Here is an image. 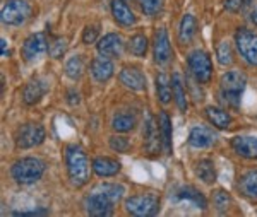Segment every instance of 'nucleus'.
Instances as JSON below:
<instances>
[{
  "instance_id": "c9c22d12",
  "label": "nucleus",
  "mask_w": 257,
  "mask_h": 217,
  "mask_svg": "<svg viewBox=\"0 0 257 217\" xmlns=\"http://www.w3.org/2000/svg\"><path fill=\"white\" fill-rule=\"evenodd\" d=\"M213 203L218 208V212H226L228 207L231 205V197L225 190H216L213 193Z\"/></svg>"
},
{
  "instance_id": "f257e3e1",
  "label": "nucleus",
  "mask_w": 257,
  "mask_h": 217,
  "mask_svg": "<svg viewBox=\"0 0 257 217\" xmlns=\"http://www.w3.org/2000/svg\"><path fill=\"white\" fill-rule=\"evenodd\" d=\"M69 179L76 188H81L89 181V159L79 145H69L65 151Z\"/></svg>"
},
{
  "instance_id": "393cba45",
  "label": "nucleus",
  "mask_w": 257,
  "mask_h": 217,
  "mask_svg": "<svg viewBox=\"0 0 257 217\" xmlns=\"http://www.w3.org/2000/svg\"><path fill=\"white\" fill-rule=\"evenodd\" d=\"M196 176L201 179L206 185H213L216 181V168H214V162L211 159H201L196 162V168H194Z\"/></svg>"
},
{
  "instance_id": "2eb2a0df",
  "label": "nucleus",
  "mask_w": 257,
  "mask_h": 217,
  "mask_svg": "<svg viewBox=\"0 0 257 217\" xmlns=\"http://www.w3.org/2000/svg\"><path fill=\"white\" fill-rule=\"evenodd\" d=\"M118 79L127 89L131 91H144L146 89V76L138 67H123L118 74Z\"/></svg>"
},
{
  "instance_id": "f03ea898",
  "label": "nucleus",
  "mask_w": 257,
  "mask_h": 217,
  "mask_svg": "<svg viewBox=\"0 0 257 217\" xmlns=\"http://www.w3.org/2000/svg\"><path fill=\"white\" fill-rule=\"evenodd\" d=\"M247 86V77L240 70H228L219 79V89H221V99L226 106L238 108L240 96Z\"/></svg>"
},
{
  "instance_id": "ea45409f",
  "label": "nucleus",
  "mask_w": 257,
  "mask_h": 217,
  "mask_svg": "<svg viewBox=\"0 0 257 217\" xmlns=\"http://www.w3.org/2000/svg\"><path fill=\"white\" fill-rule=\"evenodd\" d=\"M243 2H245V0H225V9L228 12H238L242 9Z\"/></svg>"
},
{
  "instance_id": "4468645a",
  "label": "nucleus",
  "mask_w": 257,
  "mask_h": 217,
  "mask_svg": "<svg viewBox=\"0 0 257 217\" xmlns=\"http://www.w3.org/2000/svg\"><path fill=\"white\" fill-rule=\"evenodd\" d=\"M48 84L43 79H31L26 86L23 87V101L28 106H35L36 103H40L43 99V96L47 94Z\"/></svg>"
},
{
  "instance_id": "79ce46f5",
  "label": "nucleus",
  "mask_w": 257,
  "mask_h": 217,
  "mask_svg": "<svg viewBox=\"0 0 257 217\" xmlns=\"http://www.w3.org/2000/svg\"><path fill=\"white\" fill-rule=\"evenodd\" d=\"M0 43H2V57H9V50H7V41L2 40Z\"/></svg>"
},
{
  "instance_id": "20e7f679",
  "label": "nucleus",
  "mask_w": 257,
  "mask_h": 217,
  "mask_svg": "<svg viewBox=\"0 0 257 217\" xmlns=\"http://www.w3.org/2000/svg\"><path fill=\"white\" fill-rule=\"evenodd\" d=\"M125 212L136 217L156 215L160 212V198L156 195H132L125 200Z\"/></svg>"
},
{
  "instance_id": "39448f33",
  "label": "nucleus",
  "mask_w": 257,
  "mask_h": 217,
  "mask_svg": "<svg viewBox=\"0 0 257 217\" xmlns=\"http://www.w3.org/2000/svg\"><path fill=\"white\" fill-rule=\"evenodd\" d=\"M31 12L33 9L26 0H9L2 7L0 19L6 26H21L31 18Z\"/></svg>"
},
{
  "instance_id": "58836bf2",
  "label": "nucleus",
  "mask_w": 257,
  "mask_h": 217,
  "mask_svg": "<svg viewBox=\"0 0 257 217\" xmlns=\"http://www.w3.org/2000/svg\"><path fill=\"white\" fill-rule=\"evenodd\" d=\"M50 212L47 208H35V210H26V212H14V215L18 217H35V215H48Z\"/></svg>"
},
{
  "instance_id": "5701e85b",
  "label": "nucleus",
  "mask_w": 257,
  "mask_h": 217,
  "mask_svg": "<svg viewBox=\"0 0 257 217\" xmlns=\"http://www.w3.org/2000/svg\"><path fill=\"white\" fill-rule=\"evenodd\" d=\"M206 118L209 120V123L213 125V127L219 128V130H226L231 125V115L223 110V108H218V106L206 108Z\"/></svg>"
},
{
  "instance_id": "7c9ffc66",
  "label": "nucleus",
  "mask_w": 257,
  "mask_h": 217,
  "mask_svg": "<svg viewBox=\"0 0 257 217\" xmlns=\"http://www.w3.org/2000/svg\"><path fill=\"white\" fill-rule=\"evenodd\" d=\"M96 190L105 193L106 197L113 200L115 203H117L118 200L123 197V193H125V188H123L122 185H118V183H101V185L96 186Z\"/></svg>"
},
{
  "instance_id": "f8f14e48",
  "label": "nucleus",
  "mask_w": 257,
  "mask_h": 217,
  "mask_svg": "<svg viewBox=\"0 0 257 217\" xmlns=\"http://www.w3.org/2000/svg\"><path fill=\"white\" fill-rule=\"evenodd\" d=\"M153 55L158 65H167L172 60V45L168 40V33L165 28H160L155 33V43H153Z\"/></svg>"
},
{
  "instance_id": "f704fd0d",
  "label": "nucleus",
  "mask_w": 257,
  "mask_h": 217,
  "mask_svg": "<svg viewBox=\"0 0 257 217\" xmlns=\"http://www.w3.org/2000/svg\"><path fill=\"white\" fill-rule=\"evenodd\" d=\"M138 2L144 16H149V18L158 16L161 12V7H163V0H138Z\"/></svg>"
},
{
  "instance_id": "f3484780",
  "label": "nucleus",
  "mask_w": 257,
  "mask_h": 217,
  "mask_svg": "<svg viewBox=\"0 0 257 217\" xmlns=\"http://www.w3.org/2000/svg\"><path fill=\"white\" fill-rule=\"evenodd\" d=\"M231 147L240 157L245 159H257V137L238 135L231 139Z\"/></svg>"
},
{
  "instance_id": "423d86ee",
  "label": "nucleus",
  "mask_w": 257,
  "mask_h": 217,
  "mask_svg": "<svg viewBox=\"0 0 257 217\" xmlns=\"http://www.w3.org/2000/svg\"><path fill=\"white\" fill-rule=\"evenodd\" d=\"M235 45H237L240 57L248 65L257 67V33L247 28H238L235 33Z\"/></svg>"
},
{
  "instance_id": "1a4fd4ad",
  "label": "nucleus",
  "mask_w": 257,
  "mask_h": 217,
  "mask_svg": "<svg viewBox=\"0 0 257 217\" xmlns=\"http://www.w3.org/2000/svg\"><path fill=\"white\" fill-rule=\"evenodd\" d=\"M48 52V40L45 33H35L30 38H26L23 45V58L28 64H36L38 60L45 57V53Z\"/></svg>"
},
{
  "instance_id": "c756f323",
  "label": "nucleus",
  "mask_w": 257,
  "mask_h": 217,
  "mask_svg": "<svg viewBox=\"0 0 257 217\" xmlns=\"http://www.w3.org/2000/svg\"><path fill=\"white\" fill-rule=\"evenodd\" d=\"M82 74H84V60H82V57L81 55L70 57L67 64H65V76L72 79V81H77V79L82 77Z\"/></svg>"
},
{
  "instance_id": "72a5a7b5",
  "label": "nucleus",
  "mask_w": 257,
  "mask_h": 217,
  "mask_svg": "<svg viewBox=\"0 0 257 217\" xmlns=\"http://www.w3.org/2000/svg\"><path fill=\"white\" fill-rule=\"evenodd\" d=\"M216 57H218V62L223 67L233 64V52H231V47H230V43H228V41H221V43L218 45Z\"/></svg>"
},
{
  "instance_id": "a19ab883",
  "label": "nucleus",
  "mask_w": 257,
  "mask_h": 217,
  "mask_svg": "<svg viewBox=\"0 0 257 217\" xmlns=\"http://www.w3.org/2000/svg\"><path fill=\"white\" fill-rule=\"evenodd\" d=\"M67 103L70 104V106H76V104H79L81 103V94L77 93L76 89L67 91Z\"/></svg>"
},
{
  "instance_id": "7ed1b4c3",
  "label": "nucleus",
  "mask_w": 257,
  "mask_h": 217,
  "mask_svg": "<svg viewBox=\"0 0 257 217\" xmlns=\"http://www.w3.org/2000/svg\"><path fill=\"white\" fill-rule=\"evenodd\" d=\"M45 161L40 157H21L11 168V174L19 185H33L43 176Z\"/></svg>"
},
{
  "instance_id": "412c9836",
  "label": "nucleus",
  "mask_w": 257,
  "mask_h": 217,
  "mask_svg": "<svg viewBox=\"0 0 257 217\" xmlns=\"http://www.w3.org/2000/svg\"><path fill=\"white\" fill-rule=\"evenodd\" d=\"M111 16L120 26L128 28L136 24V16L125 4V0H111Z\"/></svg>"
},
{
  "instance_id": "ddd939ff",
  "label": "nucleus",
  "mask_w": 257,
  "mask_h": 217,
  "mask_svg": "<svg viewBox=\"0 0 257 217\" xmlns=\"http://www.w3.org/2000/svg\"><path fill=\"white\" fill-rule=\"evenodd\" d=\"M96 48L99 55L106 58H120L123 53V41L117 33H108L98 41Z\"/></svg>"
},
{
  "instance_id": "4be33fe9",
  "label": "nucleus",
  "mask_w": 257,
  "mask_h": 217,
  "mask_svg": "<svg viewBox=\"0 0 257 217\" xmlns=\"http://www.w3.org/2000/svg\"><path fill=\"white\" fill-rule=\"evenodd\" d=\"M197 31V19L192 14H185L178 26V41L180 45H189Z\"/></svg>"
},
{
  "instance_id": "473e14b6",
  "label": "nucleus",
  "mask_w": 257,
  "mask_h": 217,
  "mask_svg": "<svg viewBox=\"0 0 257 217\" xmlns=\"http://www.w3.org/2000/svg\"><path fill=\"white\" fill-rule=\"evenodd\" d=\"M67 50V41L62 36H53L48 40V53L52 58H62Z\"/></svg>"
},
{
  "instance_id": "4c0bfd02",
  "label": "nucleus",
  "mask_w": 257,
  "mask_h": 217,
  "mask_svg": "<svg viewBox=\"0 0 257 217\" xmlns=\"http://www.w3.org/2000/svg\"><path fill=\"white\" fill-rule=\"evenodd\" d=\"M98 40V28L96 26H86L82 31V43L91 45Z\"/></svg>"
},
{
  "instance_id": "a211bd4d",
  "label": "nucleus",
  "mask_w": 257,
  "mask_h": 217,
  "mask_svg": "<svg viewBox=\"0 0 257 217\" xmlns=\"http://www.w3.org/2000/svg\"><path fill=\"white\" fill-rule=\"evenodd\" d=\"M113 62L111 58H106V57H96L91 60V65H89V72L93 79L96 82H106L108 79L113 76Z\"/></svg>"
},
{
  "instance_id": "6ab92c4d",
  "label": "nucleus",
  "mask_w": 257,
  "mask_h": 217,
  "mask_svg": "<svg viewBox=\"0 0 257 217\" xmlns=\"http://www.w3.org/2000/svg\"><path fill=\"white\" fill-rule=\"evenodd\" d=\"M91 168H93V171L99 178H110V176L118 174L122 166H120V162L117 159H113V157L101 156V157H96V159L91 162Z\"/></svg>"
},
{
  "instance_id": "c85d7f7f",
  "label": "nucleus",
  "mask_w": 257,
  "mask_h": 217,
  "mask_svg": "<svg viewBox=\"0 0 257 217\" xmlns=\"http://www.w3.org/2000/svg\"><path fill=\"white\" fill-rule=\"evenodd\" d=\"M177 198L189 200V202H192L194 205L199 208L208 207V200H206V197L197 188H194V186H184V188H180L177 191Z\"/></svg>"
},
{
  "instance_id": "9b49d317",
  "label": "nucleus",
  "mask_w": 257,
  "mask_h": 217,
  "mask_svg": "<svg viewBox=\"0 0 257 217\" xmlns=\"http://www.w3.org/2000/svg\"><path fill=\"white\" fill-rule=\"evenodd\" d=\"M143 137H144V149H146L149 154L158 152L160 149H163L161 135H160V125L151 113H148L146 122H144Z\"/></svg>"
},
{
  "instance_id": "dca6fc26",
  "label": "nucleus",
  "mask_w": 257,
  "mask_h": 217,
  "mask_svg": "<svg viewBox=\"0 0 257 217\" xmlns=\"http://www.w3.org/2000/svg\"><path fill=\"white\" fill-rule=\"evenodd\" d=\"M218 142V135L208 127H194L189 133V144L196 149H204V147H213Z\"/></svg>"
},
{
  "instance_id": "aec40b11",
  "label": "nucleus",
  "mask_w": 257,
  "mask_h": 217,
  "mask_svg": "<svg viewBox=\"0 0 257 217\" xmlns=\"http://www.w3.org/2000/svg\"><path fill=\"white\" fill-rule=\"evenodd\" d=\"M237 188L243 197L257 200V168L248 169L243 174H240L237 181Z\"/></svg>"
},
{
  "instance_id": "0eeeda50",
  "label": "nucleus",
  "mask_w": 257,
  "mask_h": 217,
  "mask_svg": "<svg viewBox=\"0 0 257 217\" xmlns=\"http://www.w3.org/2000/svg\"><path fill=\"white\" fill-rule=\"evenodd\" d=\"M187 64L190 69V74L194 76L197 82L208 84L213 76V62L204 50H194L187 58Z\"/></svg>"
},
{
  "instance_id": "e433bc0d",
  "label": "nucleus",
  "mask_w": 257,
  "mask_h": 217,
  "mask_svg": "<svg viewBox=\"0 0 257 217\" xmlns=\"http://www.w3.org/2000/svg\"><path fill=\"white\" fill-rule=\"evenodd\" d=\"M110 147H111V151L127 152L128 147H131V142H128L127 137H123V135H113L110 139Z\"/></svg>"
},
{
  "instance_id": "bb28decb",
  "label": "nucleus",
  "mask_w": 257,
  "mask_h": 217,
  "mask_svg": "<svg viewBox=\"0 0 257 217\" xmlns=\"http://www.w3.org/2000/svg\"><path fill=\"white\" fill-rule=\"evenodd\" d=\"M160 135H161V144H163V151L167 154H172V120H170L168 113L161 111L160 118Z\"/></svg>"
},
{
  "instance_id": "9d476101",
  "label": "nucleus",
  "mask_w": 257,
  "mask_h": 217,
  "mask_svg": "<svg viewBox=\"0 0 257 217\" xmlns=\"http://www.w3.org/2000/svg\"><path fill=\"white\" fill-rule=\"evenodd\" d=\"M113 205L115 202L111 198L106 197L105 193H101L99 190L94 188L84 200L86 214L93 217H106L113 214Z\"/></svg>"
},
{
  "instance_id": "a878e982",
  "label": "nucleus",
  "mask_w": 257,
  "mask_h": 217,
  "mask_svg": "<svg viewBox=\"0 0 257 217\" xmlns=\"http://www.w3.org/2000/svg\"><path fill=\"white\" fill-rule=\"evenodd\" d=\"M156 94H158V99L161 104H168L172 101L173 87H172V81H170L168 74L160 72L158 76H156Z\"/></svg>"
},
{
  "instance_id": "2f4dec72",
  "label": "nucleus",
  "mask_w": 257,
  "mask_h": 217,
  "mask_svg": "<svg viewBox=\"0 0 257 217\" xmlns=\"http://www.w3.org/2000/svg\"><path fill=\"white\" fill-rule=\"evenodd\" d=\"M128 52L134 57H144L148 52V38L144 35H134L128 41Z\"/></svg>"
},
{
  "instance_id": "cd10ccee",
  "label": "nucleus",
  "mask_w": 257,
  "mask_h": 217,
  "mask_svg": "<svg viewBox=\"0 0 257 217\" xmlns=\"http://www.w3.org/2000/svg\"><path fill=\"white\" fill-rule=\"evenodd\" d=\"M172 87H173V98H175V103L178 106V110L182 113L187 111V93H185V86L182 82V76L180 74H173L172 77Z\"/></svg>"
},
{
  "instance_id": "b1692460",
  "label": "nucleus",
  "mask_w": 257,
  "mask_h": 217,
  "mask_svg": "<svg viewBox=\"0 0 257 217\" xmlns=\"http://www.w3.org/2000/svg\"><path fill=\"white\" fill-rule=\"evenodd\" d=\"M136 125H138V120H136V115L131 113V111H118L111 118V128L118 133L134 130Z\"/></svg>"
},
{
  "instance_id": "6e6552de",
  "label": "nucleus",
  "mask_w": 257,
  "mask_h": 217,
  "mask_svg": "<svg viewBox=\"0 0 257 217\" xmlns=\"http://www.w3.org/2000/svg\"><path fill=\"white\" fill-rule=\"evenodd\" d=\"M45 140V128L40 123H24L14 133V144L18 149H31Z\"/></svg>"
},
{
  "instance_id": "37998d69",
  "label": "nucleus",
  "mask_w": 257,
  "mask_h": 217,
  "mask_svg": "<svg viewBox=\"0 0 257 217\" xmlns=\"http://www.w3.org/2000/svg\"><path fill=\"white\" fill-rule=\"evenodd\" d=\"M250 19H252V23H254L255 26H257V9H255V11H254V12H252V14H250Z\"/></svg>"
}]
</instances>
